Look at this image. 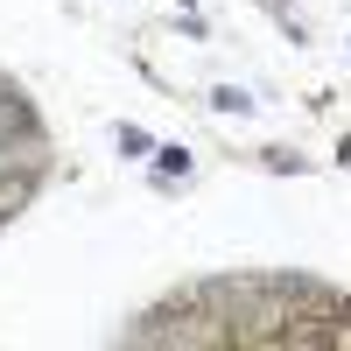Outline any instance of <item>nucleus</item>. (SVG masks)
<instances>
[{"label": "nucleus", "mask_w": 351, "mask_h": 351, "mask_svg": "<svg viewBox=\"0 0 351 351\" xmlns=\"http://www.w3.org/2000/svg\"><path fill=\"white\" fill-rule=\"evenodd\" d=\"M211 106H218V112H253V99L239 92V84H218V92H211Z\"/></svg>", "instance_id": "nucleus-1"}, {"label": "nucleus", "mask_w": 351, "mask_h": 351, "mask_svg": "<svg viewBox=\"0 0 351 351\" xmlns=\"http://www.w3.org/2000/svg\"><path fill=\"white\" fill-rule=\"evenodd\" d=\"M120 148H127V155H148V148H155V141H148V134H141V127H120Z\"/></svg>", "instance_id": "nucleus-2"}, {"label": "nucleus", "mask_w": 351, "mask_h": 351, "mask_svg": "<svg viewBox=\"0 0 351 351\" xmlns=\"http://www.w3.org/2000/svg\"><path fill=\"white\" fill-rule=\"evenodd\" d=\"M162 176H190V155L183 148H162Z\"/></svg>", "instance_id": "nucleus-3"}, {"label": "nucleus", "mask_w": 351, "mask_h": 351, "mask_svg": "<svg viewBox=\"0 0 351 351\" xmlns=\"http://www.w3.org/2000/svg\"><path fill=\"white\" fill-rule=\"evenodd\" d=\"M337 162H351V134H344V148H337Z\"/></svg>", "instance_id": "nucleus-4"}, {"label": "nucleus", "mask_w": 351, "mask_h": 351, "mask_svg": "<svg viewBox=\"0 0 351 351\" xmlns=\"http://www.w3.org/2000/svg\"><path fill=\"white\" fill-rule=\"evenodd\" d=\"M274 8H281V0H274Z\"/></svg>", "instance_id": "nucleus-5"}]
</instances>
